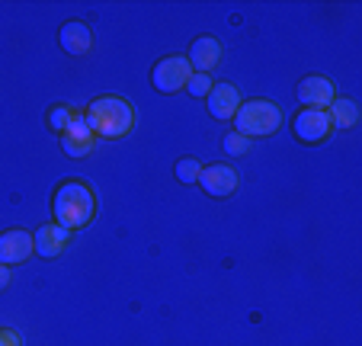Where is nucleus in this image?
<instances>
[{
  "label": "nucleus",
  "mask_w": 362,
  "mask_h": 346,
  "mask_svg": "<svg viewBox=\"0 0 362 346\" xmlns=\"http://www.w3.org/2000/svg\"><path fill=\"white\" fill-rule=\"evenodd\" d=\"M83 122L96 138H122L135 125V109L119 96H96L83 113Z\"/></svg>",
  "instance_id": "nucleus-1"
},
{
  "label": "nucleus",
  "mask_w": 362,
  "mask_h": 346,
  "mask_svg": "<svg viewBox=\"0 0 362 346\" xmlns=\"http://www.w3.org/2000/svg\"><path fill=\"white\" fill-rule=\"evenodd\" d=\"M52 209H55V224H62V228H68V231H77V228H83V224H90V218H93V212H96V199L87 183L68 180V183H62L55 190Z\"/></svg>",
  "instance_id": "nucleus-2"
},
{
  "label": "nucleus",
  "mask_w": 362,
  "mask_h": 346,
  "mask_svg": "<svg viewBox=\"0 0 362 346\" xmlns=\"http://www.w3.org/2000/svg\"><path fill=\"white\" fill-rule=\"evenodd\" d=\"M282 125V113L269 100H247L234 113V132L244 138H267Z\"/></svg>",
  "instance_id": "nucleus-3"
},
{
  "label": "nucleus",
  "mask_w": 362,
  "mask_h": 346,
  "mask_svg": "<svg viewBox=\"0 0 362 346\" xmlns=\"http://www.w3.org/2000/svg\"><path fill=\"white\" fill-rule=\"evenodd\" d=\"M189 77H192V68L183 54H167V58H160V62L154 64V71H151V83H154V90H160V93H180V90H186Z\"/></svg>",
  "instance_id": "nucleus-4"
},
{
  "label": "nucleus",
  "mask_w": 362,
  "mask_h": 346,
  "mask_svg": "<svg viewBox=\"0 0 362 346\" xmlns=\"http://www.w3.org/2000/svg\"><path fill=\"white\" fill-rule=\"evenodd\" d=\"M292 132H295V138L305 144L324 142V138L330 135L327 109H301V113L292 119Z\"/></svg>",
  "instance_id": "nucleus-5"
},
{
  "label": "nucleus",
  "mask_w": 362,
  "mask_h": 346,
  "mask_svg": "<svg viewBox=\"0 0 362 346\" xmlns=\"http://www.w3.org/2000/svg\"><path fill=\"white\" fill-rule=\"evenodd\" d=\"M196 183H202V190L209 192V196L221 199V196H231L240 180H238V170L228 167V163H209V167H202Z\"/></svg>",
  "instance_id": "nucleus-6"
},
{
  "label": "nucleus",
  "mask_w": 362,
  "mask_h": 346,
  "mask_svg": "<svg viewBox=\"0 0 362 346\" xmlns=\"http://www.w3.org/2000/svg\"><path fill=\"white\" fill-rule=\"evenodd\" d=\"M298 103H301V109H327L330 103H334V96H337V90H334V83L327 81V77H317V74H311V77H305V81L298 83Z\"/></svg>",
  "instance_id": "nucleus-7"
},
{
  "label": "nucleus",
  "mask_w": 362,
  "mask_h": 346,
  "mask_svg": "<svg viewBox=\"0 0 362 346\" xmlns=\"http://www.w3.org/2000/svg\"><path fill=\"white\" fill-rule=\"evenodd\" d=\"M29 253H35L29 231L13 228V231H4V234H0V263L4 266L23 263V260H29Z\"/></svg>",
  "instance_id": "nucleus-8"
},
{
  "label": "nucleus",
  "mask_w": 362,
  "mask_h": 346,
  "mask_svg": "<svg viewBox=\"0 0 362 346\" xmlns=\"http://www.w3.org/2000/svg\"><path fill=\"white\" fill-rule=\"evenodd\" d=\"M186 62L196 74H209L215 64L221 62V45L215 35H199L196 42L189 45V54H186Z\"/></svg>",
  "instance_id": "nucleus-9"
},
{
  "label": "nucleus",
  "mask_w": 362,
  "mask_h": 346,
  "mask_svg": "<svg viewBox=\"0 0 362 346\" xmlns=\"http://www.w3.org/2000/svg\"><path fill=\"white\" fill-rule=\"evenodd\" d=\"M68 238H71V231L52 221V224H42V228L33 234V247H35V253H39V257L55 260L58 253L68 247Z\"/></svg>",
  "instance_id": "nucleus-10"
},
{
  "label": "nucleus",
  "mask_w": 362,
  "mask_h": 346,
  "mask_svg": "<svg viewBox=\"0 0 362 346\" xmlns=\"http://www.w3.org/2000/svg\"><path fill=\"white\" fill-rule=\"evenodd\" d=\"M93 144H96V135L83 122V115H77L74 122H71V129L62 132V151L68 157H87L93 151Z\"/></svg>",
  "instance_id": "nucleus-11"
},
{
  "label": "nucleus",
  "mask_w": 362,
  "mask_h": 346,
  "mask_svg": "<svg viewBox=\"0 0 362 346\" xmlns=\"http://www.w3.org/2000/svg\"><path fill=\"white\" fill-rule=\"evenodd\" d=\"M205 100H209V113L215 119H234V113L240 109V90L234 83H212Z\"/></svg>",
  "instance_id": "nucleus-12"
},
{
  "label": "nucleus",
  "mask_w": 362,
  "mask_h": 346,
  "mask_svg": "<svg viewBox=\"0 0 362 346\" xmlns=\"http://www.w3.org/2000/svg\"><path fill=\"white\" fill-rule=\"evenodd\" d=\"M58 42H62V48L68 54H87L90 45H93V33H90L87 23L81 20H71L62 26V33H58Z\"/></svg>",
  "instance_id": "nucleus-13"
},
{
  "label": "nucleus",
  "mask_w": 362,
  "mask_h": 346,
  "mask_svg": "<svg viewBox=\"0 0 362 346\" xmlns=\"http://www.w3.org/2000/svg\"><path fill=\"white\" fill-rule=\"evenodd\" d=\"M327 119H330V129H353L359 122V106L346 96H334V103L327 106Z\"/></svg>",
  "instance_id": "nucleus-14"
},
{
  "label": "nucleus",
  "mask_w": 362,
  "mask_h": 346,
  "mask_svg": "<svg viewBox=\"0 0 362 346\" xmlns=\"http://www.w3.org/2000/svg\"><path fill=\"white\" fill-rule=\"evenodd\" d=\"M77 115H81V113H77V109H71V106H52V109H48V129L62 135V132L71 129V122H74Z\"/></svg>",
  "instance_id": "nucleus-15"
},
{
  "label": "nucleus",
  "mask_w": 362,
  "mask_h": 346,
  "mask_svg": "<svg viewBox=\"0 0 362 346\" xmlns=\"http://www.w3.org/2000/svg\"><path fill=\"white\" fill-rule=\"evenodd\" d=\"M199 173H202V163H199L196 157H183V161H177V180L180 183H196Z\"/></svg>",
  "instance_id": "nucleus-16"
},
{
  "label": "nucleus",
  "mask_w": 362,
  "mask_h": 346,
  "mask_svg": "<svg viewBox=\"0 0 362 346\" xmlns=\"http://www.w3.org/2000/svg\"><path fill=\"white\" fill-rule=\"evenodd\" d=\"M221 148H225V154H247V148H250V138H244V135H238V132H228L225 135V144H221Z\"/></svg>",
  "instance_id": "nucleus-17"
},
{
  "label": "nucleus",
  "mask_w": 362,
  "mask_h": 346,
  "mask_svg": "<svg viewBox=\"0 0 362 346\" xmlns=\"http://www.w3.org/2000/svg\"><path fill=\"white\" fill-rule=\"evenodd\" d=\"M186 90H189L192 96H199V100H202V96H209V90H212V77H209V74H196V71H192Z\"/></svg>",
  "instance_id": "nucleus-18"
},
{
  "label": "nucleus",
  "mask_w": 362,
  "mask_h": 346,
  "mask_svg": "<svg viewBox=\"0 0 362 346\" xmlns=\"http://www.w3.org/2000/svg\"><path fill=\"white\" fill-rule=\"evenodd\" d=\"M0 346H20V337L13 330H0Z\"/></svg>",
  "instance_id": "nucleus-19"
},
{
  "label": "nucleus",
  "mask_w": 362,
  "mask_h": 346,
  "mask_svg": "<svg viewBox=\"0 0 362 346\" xmlns=\"http://www.w3.org/2000/svg\"><path fill=\"white\" fill-rule=\"evenodd\" d=\"M7 285H10V266H4V263H0V292H4Z\"/></svg>",
  "instance_id": "nucleus-20"
}]
</instances>
